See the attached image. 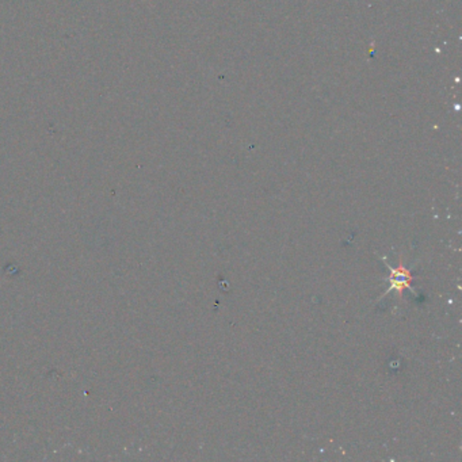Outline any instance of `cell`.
I'll return each mask as SVG.
<instances>
[{
    "label": "cell",
    "mask_w": 462,
    "mask_h": 462,
    "mask_svg": "<svg viewBox=\"0 0 462 462\" xmlns=\"http://www.w3.org/2000/svg\"><path fill=\"white\" fill-rule=\"evenodd\" d=\"M414 280V277L411 275V273L406 270V267L403 266V263L400 262V265L397 268H392V277H391V290L394 289L399 292V295H403V290L409 288V282Z\"/></svg>",
    "instance_id": "cell-1"
}]
</instances>
